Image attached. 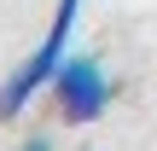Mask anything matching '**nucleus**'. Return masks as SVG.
Listing matches in <instances>:
<instances>
[{
    "label": "nucleus",
    "instance_id": "nucleus-2",
    "mask_svg": "<svg viewBox=\"0 0 157 151\" xmlns=\"http://www.w3.org/2000/svg\"><path fill=\"white\" fill-rule=\"evenodd\" d=\"M47 93H52V111H58V122H70V128H87V122H99V116L111 111V99H117V81H111V70H105L93 52H64V64L52 70Z\"/></svg>",
    "mask_w": 157,
    "mask_h": 151
},
{
    "label": "nucleus",
    "instance_id": "nucleus-1",
    "mask_svg": "<svg viewBox=\"0 0 157 151\" xmlns=\"http://www.w3.org/2000/svg\"><path fill=\"white\" fill-rule=\"evenodd\" d=\"M76 17H82V0H58V12H52V23H47V35L35 41V52L0 81V122H12V116H23L41 93H47V81H52V70L64 64V52H70V35H76Z\"/></svg>",
    "mask_w": 157,
    "mask_h": 151
}]
</instances>
